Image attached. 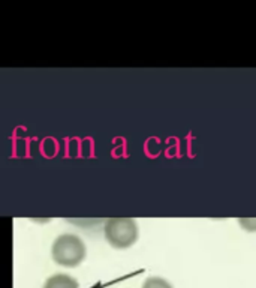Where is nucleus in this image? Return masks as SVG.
I'll return each instance as SVG.
<instances>
[{
    "instance_id": "f257e3e1",
    "label": "nucleus",
    "mask_w": 256,
    "mask_h": 288,
    "mask_svg": "<svg viewBox=\"0 0 256 288\" xmlns=\"http://www.w3.org/2000/svg\"><path fill=\"white\" fill-rule=\"evenodd\" d=\"M87 249L81 237L77 234H60L53 246H51V257H53L54 263L63 267H78L84 258H85Z\"/></svg>"
},
{
    "instance_id": "f03ea898",
    "label": "nucleus",
    "mask_w": 256,
    "mask_h": 288,
    "mask_svg": "<svg viewBox=\"0 0 256 288\" xmlns=\"http://www.w3.org/2000/svg\"><path fill=\"white\" fill-rule=\"evenodd\" d=\"M105 239L117 248L125 249L132 246L138 239V225L132 218H111L105 222Z\"/></svg>"
},
{
    "instance_id": "7ed1b4c3",
    "label": "nucleus",
    "mask_w": 256,
    "mask_h": 288,
    "mask_svg": "<svg viewBox=\"0 0 256 288\" xmlns=\"http://www.w3.org/2000/svg\"><path fill=\"white\" fill-rule=\"evenodd\" d=\"M43 288H80V284L75 278H72L71 275L66 273H56L53 276H49Z\"/></svg>"
},
{
    "instance_id": "20e7f679",
    "label": "nucleus",
    "mask_w": 256,
    "mask_h": 288,
    "mask_svg": "<svg viewBox=\"0 0 256 288\" xmlns=\"http://www.w3.org/2000/svg\"><path fill=\"white\" fill-rule=\"evenodd\" d=\"M142 288H172V285L167 279H164V278L150 276V278H147L144 281Z\"/></svg>"
}]
</instances>
